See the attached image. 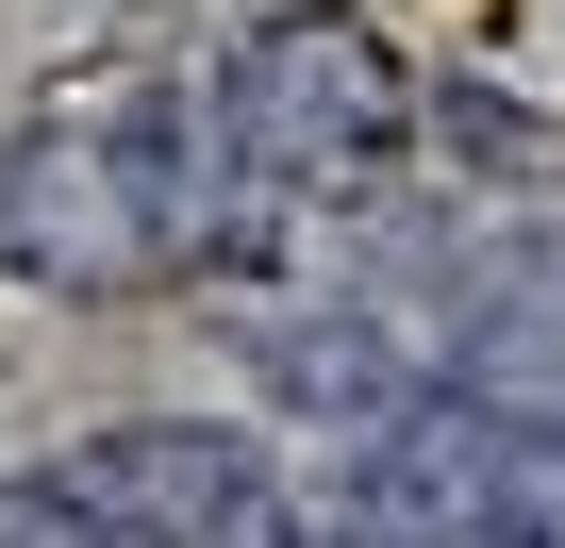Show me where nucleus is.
<instances>
[{"label":"nucleus","instance_id":"obj_4","mask_svg":"<svg viewBox=\"0 0 565 548\" xmlns=\"http://www.w3.org/2000/svg\"><path fill=\"white\" fill-rule=\"evenodd\" d=\"M67 465L117 515V548H300V482H282V449L233 432V416H117Z\"/></svg>","mask_w":565,"mask_h":548},{"label":"nucleus","instance_id":"obj_3","mask_svg":"<svg viewBox=\"0 0 565 548\" xmlns=\"http://www.w3.org/2000/svg\"><path fill=\"white\" fill-rule=\"evenodd\" d=\"M399 316H416L433 383H482V399H548L565 416V216L515 200V216L433 233V283Z\"/></svg>","mask_w":565,"mask_h":548},{"label":"nucleus","instance_id":"obj_6","mask_svg":"<svg viewBox=\"0 0 565 548\" xmlns=\"http://www.w3.org/2000/svg\"><path fill=\"white\" fill-rule=\"evenodd\" d=\"M0 548H117V515L84 498V465H0Z\"/></svg>","mask_w":565,"mask_h":548},{"label":"nucleus","instance_id":"obj_5","mask_svg":"<svg viewBox=\"0 0 565 548\" xmlns=\"http://www.w3.org/2000/svg\"><path fill=\"white\" fill-rule=\"evenodd\" d=\"M249 383H266V416H300V432H383L433 383V350H416L399 283H350V300H266L249 316Z\"/></svg>","mask_w":565,"mask_h":548},{"label":"nucleus","instance_id":"obj_1","mask_svg":"<svg viewBox=\"0 0 565 548\" xmlns=\"http://www.w3.org/2000/svg\"><path fill=\"white\" fill-rule=\"evenodd\" d=\"M200 84V133H216V216H200V266H282L300 216H366L416 183V67L383 18L350 0H300V18H249Z\"/></svg>","mask_w":565,"mask_h":548},{"label":"nucleus","instance_id":"obj_2","mask_svg":"<svg viewBox=\"0 0 565 548\" xmlns=\"http://www.w3.org/2000/svg\"><path fill=\"white\" fill-rule=\"evenodd\" d=\"M200 216H216L200 84H117V100H67V117H18V150H0V283L117 316V300L200 266Z\"/></svg>","mask_w":565,"mask_h":548}]
</instances>
